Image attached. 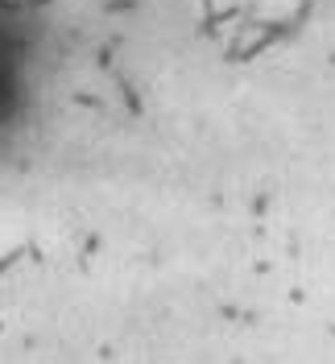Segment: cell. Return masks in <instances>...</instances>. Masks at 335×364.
I'll return each instance as SVG.
<instances>
[{"label": "cell", "mask_w": 335, "mask_h": 364, "mask_svg": "<svg viewBox=\"0 0 335 364\" xmlns=\"http://www.w3.org/2000/svg\"><path fill=\"white\" fill-rule=\"evenodd\" d=\"M17 91H21V41L0 8V124L17 108Z\"/></svg>", "instance_id": "cell-1"}]
</instances>
